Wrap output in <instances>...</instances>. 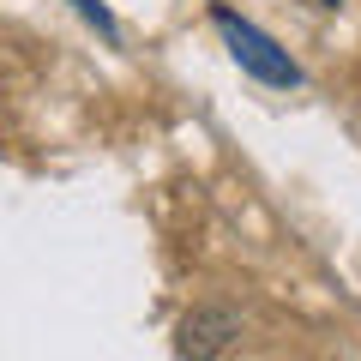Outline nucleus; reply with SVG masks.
I'll return each instance as SVG.
<instances>
[{
	"instance_id": "f257e3e1",
	"label": "nucleus",
	"mask_w": 361,
	"mask_h": 361,
	"mask_svg": "<svg viewBox=\"0 0 361 361\" xmlns=\"http://www.w3.org/2000/svg\"><path fill=\"white\" fill-rule=\"evenodd\" d=\"M211 25L223 30L235 66H241V73H253L259 85H271V90H295V85H301V66L289 61V49H277V42H271L259 25H247L235 6H211Z\"/></svg>"
},
{
	"instance_id": "f03ea898",
	"label": "nucleus",
	"mask_w": 361,
	"mask_h": 361,
	"mask_svg": "<svg viewBox=\"0 0 361 361\" xmlns=\"http://www.w3.org/2000/svg\"><path fill=\"white\" fill-rule=\"evenodd\" d=\"M235 337H241V313L217 307V301H199V307L180 313V325H175V349L187 361H217L223 349H235Z\"/></svg>"
},
{
	"instance_id": "7ed1b4c3",
	"label": "nucleus",
	"mask_w": 361,
	"mask_h": 361,
	"mask_svg": "<svg viewBox=\"0 0 361 361\" xmlns=\"http://www.w3.org/2000/svg\"><path fill=\"white\" fill-rule=\"evenodd\" d=\"M73 6H78V13H85V18H90V25H97V30H103L109 42L121 37V30H115V18H109V6H103V0H73Z\"/></svg>"
},
{
	"instance_id": "20e7f679",
	"label": "nucleus",
	"mask_w": 361,
	"mask_h": 361,
	"mask_svg": "<svg viewBox=\"0 0 361 361\" xmlns=\"http://www.w3.org/2000/svg\"><path fill=\"white\" fill-rule=\"evenodd\" d=\"M319 6H343V0H319Z\"/></svg>"
}]
</instances>
